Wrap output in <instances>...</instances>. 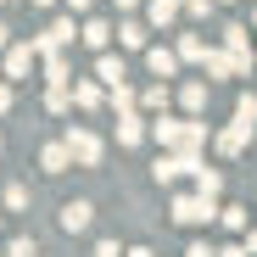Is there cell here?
I'll use <instances>...</instances> for the list:
<instances>
[{
  "label": "cell",
  "mask_w": 257,
  "mask_h": 257,
  "mask_svg": "<svg viewBox=\"0 0 257 257\" xmlns=\"http://www.w3.org/2000/svg\"><path fill=\"white\" fill-rule=\"evenodd\" d=\"M151 135H157L162 146H174V151H196V146L207 140V123H190V117H157Z\"/></svg>",
  "instance_id": "obj_1"
},
{
  "label": "cell",
  "mask_w": 257,
  "mask_h": 257,
  "mask_svg": "<svg viewBox=\"0 0 257 257\" xmlns=\"http://www.w3.org/2000/svg\"><path fill=\"white\" fill-rule=\"evenodd\" d=\"M179 101H185V112H201V106H207V90H201V84H185Z\"/></svg>",
  "instance_id": "obj_19"
},
{
  "label": "cell",
  "mask_w": 257,
  "mask_h": 257,
  "mask_svg": "<svg viewBox=\"0 0 257 257\" xmlns=\"http://www.w3.org/2000/svg\"><path fill=\"white\" fill-rule=\"evenodd\" d=\"M246 257H257V229H251V235H246Z\"/></svg>",
  "instance_id": "obj_33"
},
{
  "label": "cell",
  "mask_w": 257,
  "mask_h": 257,
  "mask_svg": "<svg viewBox=\"0 0 257 257\" xmlns=\"http://www.w3.org/2000/svg\"><path fill=\"white\" fill-rule=\"evenodd\" d=\"M95 6V0H67V12H90Z\"/></svg>",
  "instance_id": "obj_30"
},
{
  "label": "cell",
  "mask_w": 257,
  "mask_h": 257,
  "mask_svg": "<svg viewBox=\"0 0 257 257\" xmlns=\"http://www.w3.org/2000/svg\"><path fill=\"white\" fill-rule=\"evenodd\" d=\"M95 78L106 84V90H112V84H123V78H128V67H123V56H112V51H101V62H95Z\"/></svg>",
  "instance_id": "obj_7"
},
{
  "label": "cell",
  "mask_w": 257,
  "mask_h": 257,
  "mask_svg": "<svg viewBox=\"0 0 257 257\" xmlns=\"http://www.w3.org/2000/svg\"><path fill=\"white\" fill-rule=\"evenodd\" d=\"M251 23H257V12H251Z\"/></svg>",
  "instance_id": "obj_37"
},
{
  "label": "cell",
  "mask_w": 257,
  "mask_h": 257,
  "mask_svg": "<svg viewBox=\"0 0 257 257\" xmlns=\"http://www.w3.org/2000/svg\"><path fill=\"white\" fill-rule=\"evenodd\" d=\"M218 218H224L229 229H246V207H218Z\"/></svg>",
  "instance_id": "obj_24"
},
{
  "label": "cell",
  "mask_w": 257,
  "mask_h": 257,
  "mask_svg": "<svg viewBox=\"0 0 257 257\" xmlns=\"http://www.w3.org/2000/svg\"><path fill=\"white\" fill-rule=\"evenodd\" d=\"M185 6H190L196 17H207V12H212V0H185Z\"/></svg>",
  "instance_id": "obj_29"
},
{
  "label": "cell",
  "mask_w": 257,
  "mask_h": 257,
  "mask_svg": "<svg viewBox=\"0 0 257 257\" xmlns=\"http://www.w3.org/2000/svg\"><path fill=\"white\" fill-rule=\"evenodd\" d=\"M90 218H95V207H90V201H67V207L56 212V224H62L67 235H84V229H90Z\"/></svg>",
  "instance_id": "obj_6"
},
{
  "label": "cell",
  "mask_w": 257,
  "mask_h": 257,
  "mask_svg": "<svg viewBox=\"0 0 257 257\" xmlns=\"http://www.w3.org/2000/svg\"><path fill=\"white\" fill-rule=\"evenodd\" d=\"M117 6H135V0H117Z\"/></svg>",
  "instance_id": "obj_36"
},
{
  "label": "cell",
  "mask_w": 257,
  "mask_h": 257,
  "mask_svg": "<svg viewBox=\"0 0 257 257\" xmlns=\"http://www.w3.org/2000/svg\"><path fill=\"white\" fill-rule=\"evenodd\" d=\"M34 6H56V0H34Z\"/></svg>",
  "instance_id": "obj_35"
},
{
  "label": "cell",
  "mask_w": 257,
  "mask_h": 257,
  "mask_svg": "<svg viewBox=\"0 0 257 257\" xmlns=\"http://www.w3.org/2000/svg\"><path fill=\"white\" fill-rule=\"evenodd\" d=\"M117 39H123L128 51H140V45H146V23H123V28H117Z\"/></svg>",
  "instance_id": "obj_17"
},
{
  "label": "cell",
  "mask_w": 257,
  "mask_h": 257,
  "mask_svg": "<svg viewBox=\"0 0 257 257\" xmlns=\"http://www.w3.org/2000/svg\"><path fill=\"white\" fill-rule=\"evenodd\" d=\"M135 101H140V95L128 90V84H112V106H117V112H135Z\"/></svg>",
  "instance_id": "obj_20"
},
{
  "label": "cell",
  "mask_w": 257,
  "mask_h": 257,
  "mask_svg": "<svg viewBox=\"0 0 257 257\" xmlns=\"http://www.w3.org/2000/svg\"><path fill=\"white\" fill-rule=\"evenodd\" d=\"M6 45H12V28H6V23H0V51H6Z\"/></svg>",
  "instance_id": "obj_34"
},
{
  "label": "cell",
  "mask_w": 257,
  "mask_h": 257,
  "mask_svg": "<svg viewBox=\"0 0 257 257\" xmlns=\"http://www.w3.org/2000/svg\"><path fill=\"white\" fill-rule=\"evenodd\" d=\"M201 56H207V45H201L196 34H185V39H179V62H201Z\"/></svg>",
  "instance_id": "obj_18"
},
{
  "label": "cell",
  "mask_w": 257,
  "mask_h": 257,
  "mask_svg": "<svg viewBox=\"0 0 257 257\" xmlns=\"http://www.w3.org/2000/svg\"><path fill=\"white\" fill-rule=\"evenodd\" d=\"M224 51L246 67V28H240V23H229V28H224Z\"/></svg>",
  "instance_id": "obj_12"
},
{
  "label": "cell",
  "mask_w": 257,
  "mask_h": 257,
  "mask_svg": "<svg viewBox=\"0 0 257 257\" xmlns=\"http://www.w3.org/2000/svg\"><path fill=\"white\" fill-rule=\"evenodd\" d=\"M95 257H123V246H117V240H101V246H95Z\"/></svg>",
  "instance_id": "obj_27"
},
{
  "label": "cell",
  "mask_w": 257,
  "mask_h": 257,
  "mask_svg": "<svg viewBox=\"0 0 257 257\" xmlns=\"http://www.w3.org/2000/svg\"><path fill=\"white\" fill-rule=\"evenodd\" d=\"M34 73V45H6V62H0V78H28Z\"/></svg>",
  "instance_id": "obj_5"
},
{
  "label": "cell",
  "mask_w": 257,
  "mask_h": 257,
  "mask_svg": "<svg viewBox=\"0 0 257 257\" xmlns=\"http://www.w3.org/2000/svg\"><path fill=\"white\" fill-rule=\"evenodd\" d=\"M78 39H84L90 51H106V45H112V28H106V23H84V28H78Z\"/></svg>",
  "instance_id": "obj_11"
},
{
  "label": "cell",
  "mask_w": 257,
  "mask_h": 257,
  "mask_svg": "<svg viewBox=\"0 0 257 257\" xmlns=\"http://www.w3.org/2000/svg\"><path fill=\"white\" fill-rule=\"evenodd\" d=\"M67 162H73V151H67V140H56V146H45V157H39V168H45V174H67Z\"/></svg>",
  "instance_id": "obj_10"
},
{
  "label": "cell",
  "mask_w": 257,
  "mask_h": 257,
  "mask_svg": "<svg viewBox=\"0 0 257 257\" xmlns=\"http://www.w3.org/2000/svg\"><path fill=\"white\" fill-rule=\"evenodd\" d=\"M179 6H185V0H151L146 12H151V23H157V28H168V23L179 17Z\"/></svg>",
  "instance_id": "obj_13"
},
{
  "label": "cell",
  "mask_w": 257,
  "mask_h": 257,
  "mask_svg": "<svg viewBox=\"0 0 257 257\" xmlns=\"http://www.w3.org/2000/svg\"><path fill=\"white\" fill-rule=\"evenodd\" d=\"M146 67H151L157 78H174V73H179V51H162V45H157V51H146Z\"/></svg>",
  "instance_id": "obj_9"
},
{
  "label": "cell",
  "mask_w": 257,
  "mask_h": 257,
  "mask_svg": "<svg viewBox=\"0 0 257 257\" xmlns=\"http://www.w3.org/2000/svg\"><path fill=\"white\" fill-rule=\"evenodd\" d=\"M0 112H12V78H0Z\"/></svg>",
  "instance_id": "obj_28"
},
{
  "label": "cell",
  "mask_w": 257,
  "mask_h": 257,
  "mask_svg": "<svg viewBox=\"0 0 257 257\" xmlns=\"http://www.w3.org/2000/svg\"><path fill=\"white\" fill-rule=\"evenodd\" d=\"M146 140V117L140 112H123L117 117V146H140Z\"/></svg>",
  "instance_id": "obj_8"
},
{
  "label": "cell",
  "mask_w": 257,
  "mask_h": 257,
  "mask_svg": "<svg viewBox=\"0 0 257 257\" xmlns=\"http://www.w3.org/2000/svg\"><path fill=\"white\" fill-rule=\"evenodd\" d=\"M6 207H12V212L28 207V190H23V185H6Z\"/></svg>",
  "instance_id": "obj_25"
},
{
  "label": "cell",
  "mask_w": 257,
  "mask_h": 257,
  "mask_svg": "<svg viewBox=\"0 0 257 257\" xmlns=\"http://www.w3.org/2000/svg\"><path fill=\"white\" fill-rule=\"evenodd\" d=\"M6 257H39V246H34V240H28V235H17V240H12V246H6Z\"/></svg>",
  "instance_id": "obj_23"
},
{
  "label": "cell",
  "mask_w": 257,
  "mask_h": 257,
  "mask_svg": "<svg viewBox=\"0 0 257 257\" xmlns=\"http://www.w3.org/2000/svg\"><path fill=\"white\" fill-rule=\"evenodd\" d=\"M174 218L179 224H212V218H218V201H212V196H174Z\"/></svg>",
  "instance_id": "obj_3"
},
{
  "label": "cell",
  "mask_w": 257,
  "mask_h": 257,
  "mask_svg": "<svg viewBox=\"0 0 257 257\" xmlns=\"http://www.w3.org/2000/svg\"><path fill=\"white\" fill-rule=\"evenodd\" d=\"M218 257H246V246H224V251H218Z\"/></svg>",
  "instance_id": "obj_32"
},
{
  "label": "cell",
  "mask_w": 257,
  "mask_h": 257,
  "mask_svg": "<svg viewBox=\"0 0 257 257\" xmlns=\"http://www.w3.org/2000/svg\"><path fill=\"white\" fill-rule=\"evenodd\" d=\"M73 101H78L84 112H95V106H101V84H73Z\"/></svg>",
  "instance_id": "obj_15"
},
{
  "label": "cell",
  "mask_w": 257,
  "mask_h": 257,
  "mask_svg": "<svg viewBox=\"0 0 257 257\" xmlns=\"http://www.w3.org/2000/svg\"><path fill=\"white\" fill-rule=\"evenodd\" d=\"M123 257H157V251L151 246H135V251H123Z\"/></svg>",
  "instance_id": "obj_31"
},
{
  "label": "cell",
  "mask_w": 257,
  "mask_h": 257,
  "mask_svg": "<svg viewBox=\"0 0 257 257\" xmlns=\"http://www.w3.org/2000/svg\"><path fill=\"white\" fill-rule=\"evenodd\" d=\"M45 78H51V84H73V78H67V56H62V51H45Z\"/></svg>",
  "instance_id": "obj_14"
},
{
  "label": "cell",
  "mask_w": 257,
  "mask_h": 257,
  "mask_svg": "<svg viewBox=\"0 0 257 257\" xmlns=\"http://www.w3.org/2000/svg\"><path fill=\"white\" fill-rule=\"evenodd\" d=\"M140 101H146V106H151V112H162V106H168V84H151V90H146V95H140Z\"/></svg>",
  "instance_id": "obj_21"
},
{
  "label": "cell",
  "mask_w": 257,
  "mask_h": 257,
  "mask_svg": "<svg viewBox=\"0 0 257 257\" xmlns=\"http://www.w3.org/2000/svg\"><path fill=\"white\" fill-rule=\"evenodd\" d=\"M73 39H78V28H73V17H56V23H51L45 34L34 39V51H67Z\"/></svg>",
  "instance_id": "obj_4"
},
{
  "label": "cell",
  "mask_w": 257,
  "mask_h": 257,
  "mask_svg": "<svg viewBox=\"0 0 257 257\" xmlns=\"http://www.w3.org/2000/svg\"><path fill=\"white\" fill-rule=\"evenodd\" d=\"M45 106H51V112H67V84H51V90H45Z\"/></svg>",
  "instance_id": "obj_22"
},
{
  "label": "cell",
  "mask_w": 257,
  "mask_h": 257,
  "mask_svg": "<svg viewBox=\"0 0 257 257\" xmlns=\"http://www.w3.org/2000/svg\"><path fill=\"white\" fill-rule=\"evenodd\" d=\"M62 140H67V151H73V162H78V168H95V162H101V135H95V128L73 123Z\"/></svg>",
  "instance_id": "obj_2"
},
{
  "label": "cell",
  "mask_w": 257,
  "mask_h": 257,
  "mask_svg": "<svg viewBox=\"0 0 257 257\" xmlns=\"http://www.w3.org/2000/svg\"><path fill=\"white\" fill-rule=\"evenodd\" d=\"M196 190H201V196H218V190H224V174H218V168H201V174H196Z\"/></svg>",
  "instance_id": "obj_16"
},
{
  "label": "cell",
  "mask_w": 257,
  "mask_h": 257,
  "mask_svg": "<svg viewBox=\"0 0 257 257\" xmlns=\"http://www.w3.org/2000/svg\"><path fill=\"white\" fill-rule=\"evenodd\" d=\"M185 257H218V246H212V240H190V251Z\"/></svg>",
  "instance_id": "obj_26"
}]
</instances>
